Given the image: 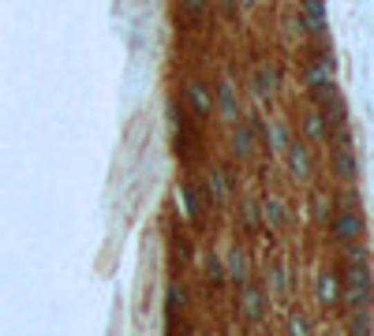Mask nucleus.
<instances>
[{"label": "nucleus", "instance_id": "obj_1", "mask_svg": "<svg viewBox=\"0 0 374 336\" xmlns=\"http://www.w3.org/2000/svg\"><path fill=\"white\" fill-rule=\"evenodd\" d=\"M344 299H348V310H371L374 303V288H371V273L363 266V254L355 250V266L344 277Z\"/></svg>", "mask_w": 374, "mask_h": 336}, {"label": "nucleus", "instance_id": "obj_2", "mask_svg": "<svg viewBox=\"0 0 374 336\" xmlns=\"http://www.w3.org/2000/svg\"><path fill=\"white\" fill-rule=\"evenodd\" d=\"M240 314H243L247 325H254L262 314H266V295H262L254 284H240Z\"/></svg>", "mask_w": 374, "mask_h": 336}, {"label": "nucleus", "instance_id": "obj_3", "mask_svg": "<svg viewBox=\"0 0 374 336\" xmlns=\"http://www.w3.org/2000/svg\"><path fill=\"white\" fill-rule=\"evenodd\" d=\"M333 239L337 243H355L359 239V217H355L348 206H341V210L333 213Z\"/></svg>", "mask_w": 374, "mask_h": 336}, {"label": "nucleus", "instance_id": "obj_4", "mask_svg": "<svg viewBox=\"0 0 374 336\" xmlns=\"http://www.w3.org/2000/svg\"><path fill=\"white\" fill-rule=\"evenodd\" d=\"M337 135V146H333V172L341 179H348L352 172H355V157H352V146H348V139H344V131H333Z\"/></svg>", "mask_w": 374, "mask_h": 336}, {"label": "nucleus", "instance_id": "obj_5", "mask_svg": "<svg viewBox=\"0 0 374 336\" xmlns=\"http://www.w3.org/2000/svg\"><path fill=\"white\" fill-rule=\"evenodd\" d=\"M184 97H187V108L198 116V120H206V116L214 112V101H209V90H206L203 83H191V86L184 90Z\"/></svg>", "mask_w": 374, "mask_h": 336}, {"label": "nucleus", "instance_id": "obj_6", "mask_svg": "<svg viewBox=\"0 0 374 336\" xmlns=\"http://www.w3.org/2000/svg\"><path fill=\"white\" fill-rule=\"evenodd\" d=\"M307 83H311V90L333 86V60L322 57V60H311V63H307Z\"/></svg>", "mask_w": 374, "mask_h": 336}, {"label": "nucleus", "instance_id": "obj_7", "mask_svg": "<svg viewBox=\"0 0 374 336\" xmlns=\"http://www.w3.org/2000/svg\"><path fill=\"white\" fill-rule=\"evenodd\" d=\"M254 131H259V123H236L232 127V142H236V157L247 161L254 153Z\"/></svg>", "mask_w": 374, "mask_h": 336}, {"label": "nucleus", "instance_id": "obj_8", "mask_svg": "<svg viewBox=\"0 0 374 336\" xmlns=\"http://www.w3.org/2000/svg\"><path fill=\"white\" fill-rule=\"evenodd\" d=\"M288 161H292V172H296L299 184H307L311 179V157H307V146L303 142H296V146L288 150Z\"/></svg>", "mask_w": 374, "mask_h": 336}, {"label": "nucleus", "instance_id": "obj_9", "mask_svg": "<svg viewBox=\"0 0 374 336\" xmlns=\"http://www.w3.org/2000/svg\"><path fill=\"white\" fill-rule=\"evenodd\" d=\"M217 108L225 112V120H229V123L240 120V108H236V90H232L229 83H221V86H217Z\"/></svg>", "mask_w": 374, "mask_h": 336}, {"label": "nucleus", "instance_id": "obj_10", "mask_svg": "<svg viewBox=\"0 0 374 336\" xmlns=\"http://www.w3.org/2000/svg\"><path fill=\"white\" fill-rule=\"evenodd\" d=\"M303 135H307L311 142H322L326 135H330V120L322 116V108H318V112H311V116L303 120Z\"/></svg>", "mask_w": 374, "mask_h": 336}, {"label": "nucleus", "instance_id": "obj_11", "mask_svg": "<svg viewBox=\"0 0 374 336\" xmlns=\"http://www.w3.org/2000/svg\"><path fill=\"white\" fill-rule=\"evenodd\" d=\"M322 23H326L322 0H303V26L307 30H322Z\"/></svg>", "mask_w": 374, "mask_h": 336}, {"label": "nucleus", "instance_id": "obj_12", "mask_svg": "<svg viewBox=\"0 0 374 336\" xmlns=\"http://www.w3.org/2000/svg\"><path fill=\"white\" fill-rule=\"evenodd\" d=\"M203 15H206V0H180V19H184V26L203 23Z\"/></svg>", "mask_w": 374, "mask_h": 336}, {"label": "nucleus", "instance_id": "obj_13", "mask_svg": "<svg viewBox=\"0 0 374 336\" xmlns=\"http://www.w3.org/2000/svg\"><path fill=\"white\" fill-rule=\"evenodd\" d=\"M184 202H187V217H191V221H203L206 202H203V195L195 190V184H184Z\"/></svg>", "mask_w": 374, "mask_h": 336}, {"label": "nucleus", "instance_id": "obj_14", "mask_svg": "<svg viewBox=\"0 0 374 336\" xmlns=\"http://www.w3.org/2000/svg\"><path fill=\"white\" fill-rule=\"evenodd\" d=\"M318 303H326V306H333L337 303V277L333 273H318Z\"/></svg>", "mask_w": 374, "mask_h": 336}, {"label": "nucleus", "instance_id": "obj_15", "mask_svg": "<svg viewBox=\"0 0 374 336\" xmlns=\"http://www.w3.org/2000/svg\"><path fill=\"white\" fill-rule=\"evenodd\" d=\"M266 221H270V228H285V221H288V213H285V202L281 198H270L266 202Z\"/></svg>", "mask_w": 374, "mask_h": 336}, {"label": "nucleus", "instance_id": "obj_16", "mask_svg": "<svg viewBox=\"0 0 374 336\" xmlns=\"http://www.w3.org/2000/svg\"><path fill=\"white\" fill-rule=\"evenodd\" d=\"M229 273H232L236 284H247V258H243L240 250H232V254H229Z\"/></svg>", "mask_w": 374, "mask_h": 336}, {"label": "nucleus", "instance_id": "obj_17", "mask_svg": "<svg viewBox=\"0 0 374 336\" xmlns=\"http://www.w3.org/2000/svg\"><path fill=\"white\" fill-rule=\"evenodd\" d=\"M254 90H259L262 97L273 94V68H270V63H262V68H259V75H254Z\"/></svg>", "mask_w": 374, "mask_h": 336}, {"label": "nucleus", "instance_id": "obj_18", "mask_svg": "<svg viewBox=\"0 0 374 336\" xmlns=\"http://www.w3.org/2000/svg\"><path fill=\"white\" fill-rule=\"evenodd\" d=\"M209 202H225V176L221 172H214V176H209Z\"/></svg>", "mask_w": 374, "mask_h": 336}, {"label": "nucleus", "instance_id": "obj_19", "mask_svg": "<svg viewBox=\"0 0 374 336\" xmlns=\"http://www.w3.org/2000/svg\"><path fill=\"white\" fill-rule=\"evenodd\" d=\"M180 306H184V292H180V284L169 288V314H176Z\"/></svg>", "mask_w": 374, "mask_h": 336}, {"label": "nucleus", "instance_id": "obj_20", "mask_svg": "<svg viewBox=\"0 0 374 336\" xmlns=\"http://www.w3.org/2000/svg\"><path fill=\"white\" fill-rule=\"evenodd\" d=\"M206 269H209V280H214V284H221V277H225V273H221V261H217L214 254L206 258Z\"/></svg>", "mask_w": 374, "mask_h": 336}, {"label": "nucleus", "instance_id": "obj_21", "mask_svg": "<svg viewBox=\"0 0 374 336\" xmlns=\"http://www.w3.org/2000/svg\"><path fill=\"white\" fill-rule=\"evenodd\" d=\"M243 224H247V232L259 228V210L254 206H243Z\"/></svg>", "mask_w": 374, "mask_h": 336}, {"label": "nucleus", "instance_id": "obj_22", "mask_svg": "<svg viewBox=\"0 0 374 336\" xmlns=\"http://www.w3.org/2000/svg\"><path fill=\"white\" fill-rule=\"evenodd\" d=\"M292 333H307V322H303V317H292Z\"/></svg>", "mask_w": 374, "mask_h": 336}, {"label": "nucleus", "instance_id": "obj_23", "mask_svg": "<svg viewBox=\"0 0 374 336\" xmlns=\"http://www.w3.org/2000/svg\"><path fill=\"white\" fill-rule=\"evenodd\" d=\"M240 4H243V8H247V4H251V0H240Z\"/></svg>", "mask_w": 374, "mask_h": 336}]
</instances>
